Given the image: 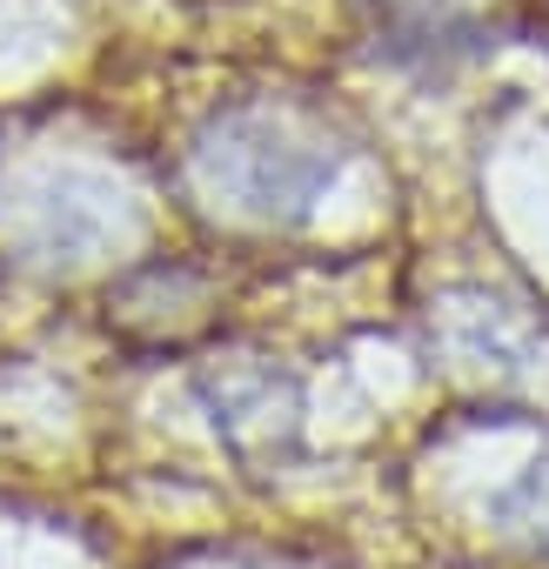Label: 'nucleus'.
I'll return each instance as SVG.
<instances>
[{"instance_id":"1","label":"nucleus","mask_w":549,"mask_h":569,"mask_svg":"<svg viewBox=\"0 0 549 569\" xmlns=\"http://www.w3.org/2000/svg\"><path fill=\"white\" fill-rule=\"evenodd\" d=\"M188 174L214 214H234L254 228H289L342 174V141L302 108L234 101L194 134Z\"/></svg>"},{"instance_id":"2","label":"nucleus","mask_w":549,"mask_h":569,"mask_svg":"<svg viewBox=\"0 0 549 569\" xmlns=\"http://www.w3.org/2000/svg\"><path fill=\"white\" fill-rule=\"evenodd\" d=\"M436 336L456 356V369H476V376H529L542 362V342H549V329L522 302H502L489 289L449 296L436 309Z\"/></svg>"},{"instance_id":"3","label":"nucleus","mask_w":549,"mask_h":569,"mask_svg":"<svg viewBox=\"0 0 549 569\" xmlns=\"http://www.w3.org/2000/svg\"><path fill=\"white\" fill-rule=\"evenodd\" d=\"M496 516H502V529H509V536H522L529 549H549V449L516 476V489L502 496V509H496Z\"/></svg>"}]
</instances>
